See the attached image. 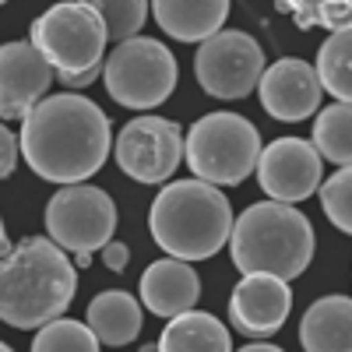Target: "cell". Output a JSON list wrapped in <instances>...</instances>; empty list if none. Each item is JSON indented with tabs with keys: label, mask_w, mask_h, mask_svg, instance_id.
Here are the masks:
<instances>
[{
	"label": "cell",
	"mask_w": 352,
	"mask_h": 352,
	"mask_svg": "<svg viewBox=\"0 0 352 352\" xmlns=\"http://www.w3.org/2000/svg\"><path fill=\"white\" fill-rule=\"evenodd\" d=\"M113 148V124L78 92L39 99L21 120L18 152L36 176L60 187H74L96 176Z\"/></svg>",
	"instance_id": "obj_1"
},
{
	"label": "cell",
	"mask_w": 352,
	"mask_h": 352,
	"mask_svg": "<svg viewBox=\"0 0 352 352\" xmlns=\"http://www.w3.org/2000/svg\"><path fill=\"white\" fill-rule=\"evenodd\" d=\"M78 292V272L50 236H25L0 257V320L32 331L64 317Z\"/></svg>",
	"instance_id": "obj_2"
},
{
	"label": "cell",
	"mask_w": 352,
	"mask_h": 352,
	"mask_svg": "<svg viewBox=\"0 0 352 352\" xmlns=\"http://www.w3.org/2000/svg\"><path fill=\"white\" fill-rule=\"evenodd\" d=\"M314 226L303 212L278 201H257L232 219L229 250L243 275H275L282 282L300 278L314 261Z\"/></svg>",
	"instance_id": "obj_3"
},
{
	"label": "cell",
	"mask_w": 352,
	"mask_h": 352,
	"mask_svg": "<svg viewBox=\"0 0 352 352\" xmlns=\"http://www.w3.org/2000/svg\"><path fill=\"white\" fill-rule=\"evenodd\" d=\"M152 240L176 261H204L215 257L229 243L232 208L219 187L201 180H176L162 187L148 212Z\"/></svg>",
	"instance_id": "obj_4"
},
{
	"label": "cell",
	"mask_w": 352,
	"mask_h": 352,
	"mask_svg": "<svg viewBox=\"0 0 352 352\" xmlns=\"http://www.w3.org/2000/svg\"><path fill=\"white\" fill-rule=\"evenodd\" d=\"M261 134L240 113H208L184 134V159L208 187H236L254 173Z\"/></svg>",
	"instance_id": "obj_5"
},
{
	"label": "cell",
	"mask_w": 352,
	"mask_h": 352,
	"mask_svg": "<svg viewBox=\"0 0 352 352\" xmlns=\"http://www.w3.org/2000/svg\"><path fill=\"white\" fill-rule=\"evenodd\" d=\"M39 56L53 67L56 81L60 78H81L88 71H99L106 60V25L85 0H64L43 11L32 21V36Z\"/></svg>",
	"instance_id": "obj_6"
},
{
	"label": "cell",
	"mask_w": 352,
	"mask_h": 352,
	"mask_svg": "<svg viewBox=\"0 0 352 352\" xmlns=\"http://www.w3.org/2000/svg\"><path fill=\"white\" fill-rule=\"evenodd\" d=\"M106 92L124 109H155L176 88V56L148 36H134L102 60Z\"/></svg>",
	"instance_id": "obj_7"
},
{
	"label": "cell",
	"mask_w": 352,
	"mask_h": 352,
	"mask_svg": "<svg viewBox=\"0 0 352 352\" xmlns=\"http://www.w3.org/2000/svg\"><path fill=\"white\" fill-rule=\"evenodd\" d=\"M46 232L56 247L71 250L74 257L96 254L116 232V204L102 187L92 184L60 187L46 204Z\"/></svg>",
	"instance_id": "obj_8"
},
{
	"label": "cell",
	"mask_w": 352,
	"mask_h": 352,
	"mask_svg": "<svg viewBox=\"0 0 352 352\" xmlns=\"http://www.w3.org/2000/svg\"><path fill=\"white\" fill-rule=\"evenodd\" d=\"M194 74L197 85L215 99L226 102L247 99L264 74V50L254 36L236 32V28H222L219 36L201 43V50L194 53Z\"/></svg>",
	"instance_id": "obj_9"
},
{
	"label": "cell",
	"mask_w": 352,
	"mask_h": 352,
	"mask_svg": "<svg viewBox=\"0 0 352 352\" xmlns=\"http://www.w3.org/2000/svg\"><path fill=\"white\" fill-rule=\"evenodd\" d=\"M116 166L138 184H166L184 162V131L162 116H134L116 138Z\"/></svg>",
	"instance_id": "obj_10"
},
{
	"label": "cell",
	"mask_w": 352,
	"mask_h": 352,
	"mask_svg": "<svg viewBox=\"0 0 352 352\" xmlns=\"http://www.w3.org/2000/svg\"><path fill=\"white\" fill-rule=\"evenodd\" d=\"M257 184L268 194V201L296 204L317 194L324 180V159L314 152V144L303 138H278L272 144H261L257 155Z\"/></svg>",
	"instance_id": "obj_11"
},
{
	"label": "cell",
	"mask_w": 352,
	"mask_h": 352,
	"mask_svg": "<svg viewBox=\"0 0 352 352\" xmlns=\"http://www.w3.org/2000/svg\"><path fill=\"white\" fill-rule=\"evenodd\" d=\"M56 81L53 67L28 39L0 46V120H25L28 109L46 99Z\"/></svg>",
	"instance_id": "obj_12"
},
{
	"label": "cell",
	"mask_w": 352,
	"mask_h": 352,
	"mask_svg": "<svg viewBox=\"0 0 352 352\" xmlns=\"http://www.w3.org/2000/svg\"><path fill=\"white\" fill-rule=\"evenodd\" d=\"M257 92L264 113L282 124H300L307 116H314L320 109V96H324L314 67L307 60H296V56H282L272 67H264Z\"/></svg>",
	"instance_id": "obj_13"
},
{
	"label": "cell",
	"mask_w": 352,
	"mask_h": 352,
	"mask_svg": "<svg viewBox=\"0 0 352 352\" xmlns=\"http://www.w3.org/2000/svg\"><path fill=\"white\" fill-rule=\"evenodd\" d=\"M292 307L289 282L275 275H243V282L229 296V324L247 338H268L275 335Z\"/></svg>",
	"instance_id": "obj_14"
},
{
	"label": "cell",
	"mask_w": 352,
	"mask_h": 352,
	"mask_svg": "<svg viewBox=\"0 0 352 352\" xmlns=\"http://www.w3.org/2000/svg\"><path fill=\"white\" fill-rule=\"evenodd\" d=\"M201 300V278L187 261L176 257H162L152 261L141 275V303L159 317H180L187 310H194V303Z\"/></svg>",
	"instance_id": "obj_15"
},
{
	"label": "cell",
	"mask_w": 352,
	"mask_h": 352,
	"mask_svg": "<svg viewBox=\"0 0 352 352\" xmlns=\"http://www.w3.org/2000/svg\"><path fill=\"white\" fill-rule=\"evenodd\" d=\"M155 25L180 43H208L229 18L226 0H155L148 4Z\"/></svg>",
	"instance_id": "obj_16"
},
{
	"label": "cell",
	"mask_w": 352,
	"mask_h": 352,
	"mask_svg": "<svg viewBox=\"0 0 352 352\" xmlns=\"http://www.w3.org/2000/svg\"><path fill=\"white\" fill-rule=\"evenodd\" d=\"M303 352H352V300L335 292L307 307L300 320Z\"/></svg>",
	"instance_id": "obj_17"
},
{
	"label": "cell",
	"mask_w": 352,
	"mask_h": 352,
	"mask_svg": "<svg viewBox=\"0 0 352 352\" xmlns=\"http://www.w3.org/2000/svg\"><path fill=\"white\" fill-rule=\"evenodd\" d=\"M85 328L96 335L99 345L120 349V345L134 342L141 331V303L124 289H106L88 303Z\"/></svg>",
	"instance_id": "obj_18"
},
{
	"label": "cell",
	"mask_w": 352,
	"mask_h": 352,
	"mask_svg": "<svg viewBox=\"0 0 352 352\" xmlns=\"http://www.w3.org/2000/svg\"><path fill=\"white\" fill-rule=\"evenodd\" d=\"M155 352H232V338L215 314L187 310L169 320Z\"/></svg>",
	"instance_id": "obj_19"
},
{
	"label": "cell",
	"mask_w": 352,
	"mask_h": 352,
	"mask_svg": "<svg viewBox=\"0 0 352 352\" xmlns=\"http://www.w3.org/2000/svg\"><path fill=\"white\" fill-rule=\"evenodd\" d=\"M317 85L320 92H331L335 102H349L352 92V32L342 28V32H331L324 39V46L317 50Z\"/></svg>",
	"instance_id": "obj_20"
},
{
	"label": "cell",
	"mask_w": 352,
	"mask_h": 352,
	"mask_svg": "<svg viewBox=\"0 0 352 352\" xmlns=\"http://www.w3.org/2000/svg\"><path fill=\"white\" fill-rule=\"evenodd\" d=\"M310 144L320 159L335 162L338 169L349 166V155H352V109H349V102H335V106H324L317 113Z\"/></svg>",
	"instance_id": "obj_21"
},
{
	"label": "cell",
	"mask_w": 352,
	"mask_h": 352,
	"mask_svg": "<svg viewBox=\"0 0 352 352\" xmlns=\"http://www.w3.org/2000/svg\"><path fill=\"white\" fill-rule=\"evenodd\" d=\"M92 8L106 25V39H113L116 46L134 39L141 25L148 21V4L144 0H96Z\"/></svg>",
	"instance_id": "obj_22"
},
{
	"label": "cell",
	"mask_w": 352,
	"mask_h": 352,
	"mask_svg": "<svg viewBox=\"0 0 352 352\" xmlns=\"http://www.w3.org/2000/svg\"><path fill=\"white\" fill-rule=\"evenodd\" d=\"M32 352H99V342L85 324H78V320L56 317L46 328H39Z\"/></svg>",
	"instance_id": "obj_23"
},
{
	"label": "cell",
	"mask_w": 352,
	"mask_h": 352,
	"mask_svg": "<svg viewBox=\"0 0 352 352\" xmlns=\"http://www.w3.org/2000/svg\"><path fill=\"white\" fill-rule=\"evenodd\" d=\"M317 194H320V208L331 219V226L349 232L352 229V208H349L352 204V173H349V166L335 169L328 180H320Z\"/></svg>",
	"instance_id": "obj_24"
},
{
	"label": "cell",
	"mask_w": 352,
	"mask_h": 352,
	"mask_svg": "<svg viewBox=\"0 0 352 352\" xmlns=\"http://www.w3.org/2000/svg\"><path fill=\"white\" fill-rule=\"evenodd\" d=\"M349 18H352L349 0H335V4L320 0V4H314V25L328 28V36H331V32H342V28H349Z\"/></svg>",
	"instance_id": "obj_25"
},
{
	"label": "cell",
	"mask_w": 352,
	"mask_h": 352,
	"mask_svg": "<svg viewBox=\"0 0 352 352\" xmlns=\"http://www.w3.org/2000/svg\"><path fill=\"white\" fill-rule=\"evenodd\" d=\"M18 166V134L0 124V180H8Z\"/></svg>",
	"instance_id": "obj_26"
},
{
	"label": "cell",
	"mask_w": 352,
	"mask_h": 352,
	"mask_svg": "<svg viewBox=\"0 0 352 352\" xmlns=\"http://www.w3.org/2000/svg\"><path fill=\"white\" fill-rule=\"evenodd\" d=\"M99 254H102V264H106L109 272H124V268H127V261H131V247L120 243V240H109Z\"/></svg>",
	"instance_id": "obj_27"
},
{
	"label": "cell",
	"mask_w": 352,
	"mask_h": 352,
	"mask_svg": "<svg viewBox=\"0 0 352 352\" xmlns=\"http://www.w3.org/2000/svg\"><path fill=\"white\" fill-rule=\"evenodd\" d=\"M240 352H285V349H278V345H268V342H254V345H243Z\"/></svg>",
	"instance_id": "obj_28"
},
{
	"label": "cell",
	"mask_w": 352,
	"mask_h": 352,
	"mask_svg": "<svg viewBox=\"0 0 352 352\" xmlns=\"http://www.w3.org/2000/svg\"><path fill=\"white\" fill-rule=\"evenodd\" d=\"M8 247H11V243H8V229H4V219H0V257L8 254Z\"/></svg>",
	"instance_id": "obj_29"
},
{
	"label": "cell",
	"mask_w": 352,
	"mask_h": 352,
	"mask_svg": "<svg viewBox=\"0 0 352 352\" xmlns=\"http://www.w3.org/2000/svg\"><path fill=\"white\" fill-rule=\"evenodd\" d=\"M92 264V254H78V268H88Z\"/></svg>",
	"instance_id": "obj_30"
},
{
	"label": "cell",
	"mask_w": 352,
	"mask_h": 352,
	"mask_svg": "<svg viewBox=\"0 0 352 352\" xmlns=\"http://www.w3.org/2000/svg\"><path fill=\"white\" fill-rule=\"evenodd\" d=\"M0 352H14V349H11L8 342H0Z\"/></svg>",
	"instance_id": "obj_31"
},
{
	"label": "cell",
	"mask_w": 352,
	"mask_h": 352,
	"mask_svg": "<svg viewBox=\"0 0 352 352\" xmlns=\"http://www.w3.org/2000/svg\"><path fill=\"white\" fill-rule=\"evenodd\" d=\"M141 352H155V349H152V345H144V349H141Z\"/></svg>",
	"instance_id": "obj_32"
}]
</instances>
